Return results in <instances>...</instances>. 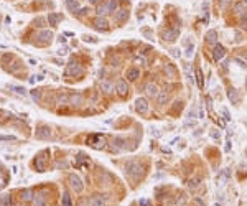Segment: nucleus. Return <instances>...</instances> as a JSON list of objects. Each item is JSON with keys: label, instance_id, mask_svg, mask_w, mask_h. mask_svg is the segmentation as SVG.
<instances>
[{"label": "nucleus", "instance_id": "nucleus-1", "mask_svg": "<svg viewBox=\"0 0 247 206\" xmlns=\"http://www.w3.org/2000/svg\"><path fill=\"white\" fill-rule=\"evenodd\" d=\"M87 143L91 145L92 148H96V150H101V148L106 147V138L104 135H99V134H94L87 138Z\"/></svg>", "mask_w": 247, "mask_h": 206}, {"label": "nucleus", "instance_id": "nucleus-2", "mask_svg": "<svg viewBox=\"0 0 247 206\" xmlns=\"http://www.w3.org/2000/svg\"><path fill=\"white\" fill-rule=\"evenodd\" d=\"M125 171H127V175H130V176H140L144 168H142V163H139V162H129V163L125 165Z\"/></svg>", "mask_w": 247, "mask_h": 206}, {"label": "nucleus", "instance_id": "nucleus-3", "mask_svg": "<svg viewBox=\"0 0 247 206\" xmlns=\"http://www.w3.org/2000/svg\"><path fill=\"white\" fill-rule=\"evenodd\" d=\"M81 74H83V68L76 61H71L64 69V76H81Z\"/></svg>", "mask_w": 247, "mask_h": 206}, {"label": "nucleus", "instance_id": "nucleus-4", "mask_svg": "<svg viewBox=\"0 0 247 206\" xmlns=\"http://www.w3.org/2000/svg\"><path fill=\"white\" fill-rule=\"evenodd\" d=\"M68 181H69V185H71V188H73L76 193H81V191L84 190V185H83V181H81V178L76 173H71L68 176Z\"/></svg>", "mask_w": 247, "mask_h": 206}, {"label": "nucleus", "instance_id": "nucleus-5", "mask_svg": "<svg viewBox=\"0 0 247 206\" xmlns=\"http://www.w3.org/2000/svg\"><path fill=\"white\" fill-rule=\"evenodd\" d=\"M92 25H94V28H96V30H99V31H106V30H109V22H107L104 17L94 18Z\"/></svg>", "mask_w": 247, "mask_h": 206}, {"label": "nucleus", "instance_id": "nucleus-6", "mask_svg": "<svg viewBox=\"0 0 247 206\" xmlns=\"http://www.w3.org/2000/svg\"><path fill=\"white\" fill-rule=\"evenodd\" d=\"M224 55H226V48L222 45H219V43H216L214 50H213V58H214V61H221L224 58Z\"/></svg>", "mask_w": 247, "mask_h": 206}, {"label": "nucleus", "instance_id": "nucleus-7", "mask_svg": "<svg viewBox=\"0 0 247 206\" xmlns=\"http://www.w3.org/2000/svg\"><path fill=\"white\" fill-rule=\"evenodd\" d=\"M135 109H137V112H140V114H145L147 111H148V102H147V99L144 97H139L135 101Z\"/></svg>", "mask_w": 247, "mask_h": 206}, {"label": "nucleus", "instance_id": "nucleus-8", "mask_svg": "<svg viewBox=\"0 0 247 206\" xmlns=\"http://www.w3.org/2000/svg\"><path fill=\"white\" fill-rule=\"evenodd\" d=\"M178 35H180V28L175 27V28H172V30H168L167 33H163V38L167 41H175L178 38Z\"/></svg>", "mask_w": 247, "mask_h": 206}, {"label": "nucleus", "instance_id": "nucleus-9", "mask_svg": "<svg viewBox=\"0 0 247 206\" xmlns=\"http://www.w3.org/2000/svg\"><path fill=\"white\" fill-rule=\"evenodd\" d=\"M36 137L38 138H50L51 137V129L46 126H41L36 129Z\"/></svg>", "mask_w": 247, "mask_h": 206}, {"label": "nucleus", "instance_id": "nucleus-10", "mask_svg": "<svg viewBox=\"0 0 247 206\" xmlns=\"http://www.w3.org/2000/svg\"><path fill=\"white\" fill-rule=\"evenodd\" d=\"M46 20H48V23H50L51 27H56L61 20H63V13H55V12H51Z\"/></svg>", "mask_w": 247, "mask_h": 206}, {"label": "nucleus", "instance_id": "nucleus-11", "mask_svg": "<svg viewBox=\"0 0 247 206\" xmlns=\"http://www.w3.org/2000/svg\"><path fill=\"white\" fill-rule=\"evenodd\" d=\"M145 93H147L148 97H156V96H158V88H156V84L148 83L145 86Z\"/></svg>", "mask_w": 247, "mask_h": 206}, {"label": "nucleus", "instance_id": "nucleus-12", "mask_svg": "<svg viewBox=\"0 0 247 206\" xmlns=\"http://www.w3.org/2000/svg\"><path fill=\"white\" fill-rule=\"evenodd\" d=\"M51 38H53V33L50 30H43L38 35V41L40 43H51Z\"/></svg>", "mask_w": 247, "mask_h": 206}, {"label": "nucleus", "instance_id": "nucleus-13", "mask_svg": "<svg viewBox=\"0 0 247 206\" xmlns=\"http://www.w3.org/2000/svg\"><path fill=\"white\" fill-rule=\"evenodd\" d=\"M45 153H40V155L36 157V160H35V167H36V170L38 171H45Z\"/></svg>", "mask_w": 247, "mask_h": 206}, {"label": "nucleus", "instance_id": "nucleus-14", "mask_svg": "<svg viewBox=\"0 0 247 206\" xmlns=\"http://www.w3.org/2000/svg\"><path fill=\"white\" fill-rule=\"evenodd\" d=\"M117 93L120 94V96H125L127 93H129V84H127L124 79L117 81Z\"/></svg>", "mask_w": 247, "mask_h": 206}, {"label": "nucleus", "instance_id": "nucleus-15", "mask_svg": "<svg viewBox=\"0 0 247 206\" xmlns=\"http://www.w3.org/2000/svg\"><path fill=\"white\" fill-rule=\"evenodd\" d=\"M127 18H129V10H125V8H122V10L115 12V22H117V23H122V22H125Z\"/></svg>", "mask_w": 247, "mask_h": 206}, {"label": "nucleus", "instance_id": "nucleus-16", "mask_svg": "<svg viewBox=\"0 0 247 206\" xmlns=\"http://www.w3.org/2000/svg\"><path fill=\"white\" fill-rule=\"evenodd\" d=\"M68 101H69L71 106H79V104L83 102V96L81 94H71L68 97Z\"/></svg>", "mask_w": 247, "mask_h": 206}, {"label": "nucleus", "instance_id": "nucleus-17", "mask_svg": "<svg viewBox=\"0 0 247 206\" xmlns=\"http://www.w3.org/2000/svg\"><path fill=\"white\" fill-rule=\"evenodd\" d=\"M217 40V31L216 30H209L206 33V43H209V45H214Z\"/></svg>", "mask_w": 247, "mask_h": 206}, {"label": "nucleus", "instance_id": "nucleus-18", "mask_svg": "<svg viewBox=\"0 0 247 206\" xmlns=\"http://www.w3.org/2000/svg\"><path fill=\"white\" fill-rule=\"evenodd\" d=\"M156 99H158V104H167L168 102V99H170V94H168V91H161V93H158V96H156Z\"/></svg>", "mask_w": 247, "mask_h": 206}, {"label": "nucleus", "instance_id": "nucleus-19", "mask_svg": "<svg viewBox=\"0 0 247 206\" xmlns=\"http://www.w3.org/2000/svg\"><path fill=\"white\" fill-rule=\"evenodd\" d=\"M139 76H140V71L137 69V68H130L129 71H127V78H129L130 81H135Z\"/></svg>", "mask_w": 247, "mask_h": 206}, {"label": "nucleus", "instance_id": "nucleus-20", "mask_svg": "<svg viewBox=\"0 0 247 206\" xmlns=\"http://www.w3.org/2000/svg\"><path fill=\"white\" fill-rule=\"evenodd\" d=\"M101 88H102V91H104L106 94H111L112 91H114V86H112V83H109V81H102Z\"/></svg>", "mask_w": 247, "mask_h": 206}, {"label": "nucleus", "instance_id": "nucleus-21", "mask_svg": "<svg viewBox=\"0 0 247 206\" xmlns=\"http://www.w3.org/2000/svg\"><path fill=\"white\" fill-rule=\"evenodd\" d=\"M66 5H68L69 10H73L76 13V10H78V7H79V3H78V0H66Z\"/></svg>", "mask_w": 247, "mask_h": 206}, {"label": "nucleus", "instance_id": "nucleus-22", "mask_svg": "<svg viewBox=\"0 0 247 206\" xmlns=\"http://www.w3.org/2000/svg\"><path fill=\"white\" fill-rule=\"evenodd\" d=\"M165 73H170V78H176V71H175V68H173V66L172 64H167V66H165Z\"/></svg>", "mask_w": 247, "mask_h": 206}, {"label": "nucleus", "instance_id": "nucleus-23", "mask_svg": "<svg viewBox=\"0 0 247 206\" xmlns=\"http://www.w3.org/2000/svg\"><path fill=\"white\" fill-rule=\"evenodd\" d=\"M92 206H106L102 196H94V198H92Z\"/></svg>", "mask_w": 247, "mask_h": 206}, {"label": "nucleus", "instance_id": "nucleus-24", "mask_svg": "<svg viewBox=\"0 0 247 206\" xmlns=\"http://www.w3.org/2000/svg\"><path fill=\"white\" fill-rule=\"evenodd\" d=\"M234 10H236V13H237V15H242V13L245 12V3H236Z\"/></svg>", "mask_w": 247, "mask_h": 206}, {"label": "nucleus", "instance_id": "nucleus-25", "mask_svg": "<svg viewBox=\"0 0 247 206\" xmlns=\"http://www.w3.org/2000/svg\"><path fill=\"white\" fill-rule=\"evenodd\" d=\"M87 160V157L84 155V153H79L78 157H76V165H83L84 167V162Z\"/></svg>", "mask_w": 247, "mask_h": 206}, {"label": "nucleus", "instance_id": "nucleus-26", "mask_svg": "<svg viewBox=\"0 0 247 206\" xmlns=\"http://www.w3.org/2000/svg\"><path fill=\"white\" fill-rule=\"evenodd\" d=\"M229 99L232 102H239V96H237L236 89H229Z\"/></svg>", "mask_w": 247, "mask_h": 206}, {"label": "nucleus", "instance_id": "nucleus-27", "mask_svg": "<svg viewBox=\"0 0 247 206\" xmlns=\"http://www.w3.org/2000/svg\"><path fill=\"white\" fill-rule=\"evenodd\" d=\"M63 206H71V196H69L68 191L63 193Z\"/></svg>", "mask_w": 247, "mask_h": 206}, {"label": "nucleus", "instance_id": "nucleus-28", "mask_svg": "<svg viewBox=\"0 0 247 206\" xmlns=\"http://www.w3.org/2000/svg\"><path fill=\"white\" fill-rule=\"evenodd\" d=\"M106 5H107V8H109V12H115V8H117V0H109Z\"/></svg>", "mask_w": 247, "mask_h": 206}, {"label": "nucleus", "instance_id": "nucleus-29", "mask_svg": "<svg viewBox=\"0 0 247 206\" xmlns=\"http://www.w3.org/2000/svg\"><path fill=\"white\" fill-rule=\"evenodd\" d=\"M2 204L3 206H10L12 204V196L10 195H3L2 196Z\"/></svg>", "mask_w": 247, "mask_h": 206}, {"label": "nucleus", "instance_id": "nucleus-30", "mask_svg": "<svg viewBox=\"0 0 247 206\" xmlns=\"http://www.w3.org/2000/svg\"><path fill=\"white\" fill-rule=\"evenodd\" d=\"M35 206H45V196H43V193L36 196V200H35Z\"/></svg>", "mask_w": 247, "mask_h": 206}, {"label": "nucleus", "instance_id": "nucleus-31", "mask_svg": "<svg viewBox=\"0 0 247 206\" xmlns=\"http://www.w3.org/2000/svg\"><path fill=\"white\" fill-rule=\"evenodd\" d=\"M106 13H109V8H107V5H101V7H97V15H99V17L106 15Z\"/></svg>", "mask_w": 247, "mask_h": 206}, {"label": "nucleus", "instance_id": "nucleus-32", "mask_svg": "<svg viewBox=\"0 0 247 206\" xmlns=\"http://www.w3.org/2000/svg\"><path fill=\"white\" fill-rule=\"evenodd\" d=\"M46 22H48V20H45V18H41V17H38L36 18V20L35 22H33V23H35V27H40V28H43L45 27V23Z\"/></svg>", "mask_w": 247, "mask_h": 206}, {"label": "nucleus", "instance_id": "nucleus-33", "mask_svg": "<svg viewBox=\"0 0 247 206\" xmlns=\"http://www.w3.org/2000/svg\"><path fill=\"white\" fill-rule=\"evenodd\" d=\"M22 198L25 200V201H30V200L33 198V191H31V190H25V191H23V196H22Z\"/></svg>", "mask_w": 247, "mask_h": 206}, {"label": "nucleus", "instance_id": "nucleus-34", "mask_svg": "<svg viewBox=\"0 0 247 206\" xmlns=\"http://www.w3.org/2000/svg\"><path fill=\"white\" fill-rule=\"evenodd\" d=\"M196 76H198V86H199V88H203V73H201V69H196Z\"/></svg>", "mask_w": 247, "mask_h": 206}, {"label": "nucleus", "instance_id": "nucleus-35", "mask_svg": "<svg viewBox=\"0 0 247 206\" xmlns=\"http://www.w3.org/2000/svg\"><path fill=\"white\" fill-rule=\"evenodd\" d=\"M193 50H194V46L191 45V43H188V48H186V56H188V58H191V56H193Z\"/></svg>", "mask_w": 247, "mask_h": 206}, {"label": "nucleus", "instance_id": "nucleus-36", "mask_svg": "<svg viewBox=\"0 0 247 206\" xmlns=\"http://www.w3.org/2000/svg\"><path fill=\"white\" fill-rule=\"evenodd\" d=\"M12 89H13V91H17L18 94H23V96H26V91L23 89V88H17V86H12Z\"/></svg>", "mask_w": 247, "mask_h": 206}, {"label": "nucleus", "instance_id": "nucleus-37", "mask_svg": "<svg viewBox=\"0 0 247 206\" xmlns=\"http://www.w3.org/2000/svg\"><path fill=\"white\" fill-rule=\"evenodd\" d=\"M241 27L244 28V30H247V17L245 15H242V18H241Z\"/></svg>", "mask_w": 247, "mask_h": 206}, {"label": "nucleus", "instance_id": "nucleus-38", "mask_svg": "<svg viewBox=\"0 0 247 206\" xmlns=\"http://www.w3.org/2000/svg\"><path fill=\"white\" fill-rule=\"evenodd\" d=\"M198 185H199V180H198V178H196V180H191V181H189V188H191V190H193V188H196Z\"/></svg>", "mask_w": 247, "mask_h": 206}, {"label": "nucleus", "instance_id": "nucleus-39", "mask_svg": "<svg viewBox=\"0 0 247 206\" xmlns=\"http://www.w3.org/2000/svg\"><path fill=\"white\" fill-rule=\"evenodd\" d=\"M31 97L35 99V101L40 99V91H31Z\"/></svg>", "mask_w": 247, "mask_h": 206}, {"label": "nucleus", "instance_id": "nucleus-40", "mask_svg": "<svg viewBox=\"0 0 247 206\" xmlns=\"http://www.w3.org/2000/svg\"><path fill=\"white\" fill-rule=\"evenodd\" d=\"M0 140H15V137H12V135H0Z\"/></svg>", "mask_w": 247, "mask_h": 206}, {"label": "nucleus", "instance_id": "nucleus-41", "mask_svg": "<svg viewBox=\"0 0 247 206\" xmlns=\"http://www.w3.org/2000/svg\"><path fill=\"white\" fill-rule=\"evenodd\" d=\"M227 3H229V0H219V7L221 8H226Z\"/></svg>", "mask_w": 247, "mask_h": 206}, {"label": "nucleus", "instance_id": "nucleus-42", "mask_svg": "<svg viewBox=\"0 0 247 206\" xmlns=\"http://www.w3.org/2000/svg\"><path fill=\"white\" fill-rule=\"evenodd\" d=\"M135 61H137V63H142V64H145V63H147V61H145V58H140V56H139V58H137Z\"/></svg>", "mask_w": 247, "mask_h": 206}, {"label": "nucleus", "instance_id": "nucleus-43", "mask_svg": "<svg viewBox=\"0 0 247 206\" xmlns=\"http://www.w3.org/2000/svg\"><path fill=\"white\" fill-rule=\"evenodd\" d=\"M86 12H87V8H81V10H79V12H76V13H78V15H84Z\"/></svg>", "mask_w": 247, "mask_h": 206}, {"label": "nucleus", "instance_id": "nucleus-44", "mask_svg": "<svg viewBox=\"0 0 247 206\" xmlns=\"http://www.w3.org/2000/svg\"><path fill=\"white\" fill-rule=\"evenodd\" d=\"M222 112H224V116H226V119H227V121H229V112H227V109H222Z\"/></svg>", "mask_w": 247, "mask_h": 206}, {"label": "nucleus", "instance_id": "nucleus-45", "mask_svg": "<svg viewBox=\"0 0 247 206\" xmlns=\"http://www.w3.org/2000/svg\"><path fill=\"white\" fill-rule=\"evenodd\" d=\"M173 56H176V58H178V56H180V50H173Z\"/></svg>", "mask_w": 247, "mask_h": 206}, {"label": "nucleus", "instance_id": "nucleus-46", "mask_svg": "<svg viewBox=\"0 0 247 206\" xmlns=\"http://www.w3.org/2000/svg\"><path fill=\"white\" fill-rule=\"evenodd\" d=\"M58 53H59V55H64V53H66V48H61V50L58 51Z\"/></svg>", "mask_w": 247, "mask_h": 206}, {"label": "nucleus", "instance_id": "nucleus-47", "mask_svg": "<svg viewBox=\"0 0 247 206\" xmlns=\"http://www.w3.org/2000/svg\"><path fill=\"white\" fill-rule=\"evenodd\" d=\"M87 2H89V3H97L99 0H87Z\"/></svg>", "mask_w": 247, "mask_h": 206}]
</instances>
